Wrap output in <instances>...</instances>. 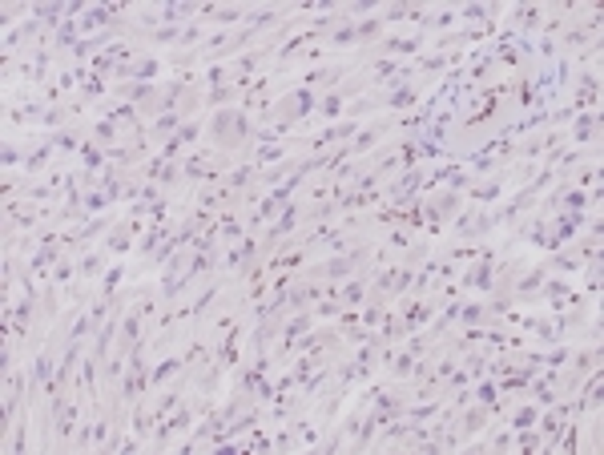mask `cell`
<instances>
[{"label": "cell", "mask_w": 604, "mask_h": 455, "mask_svg": "<svg viewBox=\"0 0 604 455\" xmlns=\"http://www.w3.org/2000/svg\"><path fill=\"white\" fill-rule=\"evenodd\" d=\"M129 427H133V435H137V439L153 435V431H157V411H153V403H137V407H133Z\"/></svg>", "instance_id": "8992f818"}, {"label": "cell", "mask_w": 604, "mask_h": 455, "mask_svg": "<svg viewBox=\"0 0 604 455\" xmlns=\"http://www.w3.org/2000/svg\"><path fill=\"white\" fill-rule=\"evenodd\" d=\"M500 399V383L496 379H484L479 387H475V403H496Z\"/></svg>", "instance_id": "e0dca14e"}, {"label": "cell", "mask_w": 604, "mask_h": 455, "mask_svg": "<svg viewBox=\"0 0 604 455\" xmlns=\"http://www.w3.org/2000/svg\"><path fill=\"white\" fill-rule=\"evenodd\" d=\"M346 73H351V65H318V69H307L302 73V81L298 85H307V89H318V85H335L339 81H346Z\"/></svg>", "instance_id": "5b68a950"}, {"label": "cell", "mask_w": 604, "mask_h": 455, "mask_svg": "<svg viewBox=\"0 0 604 455\" xmlns=\"http://www.w3.org/2000/svg\"><path fill=\"white\" fill-rule=\"evenodd\" d=\"M536 419H540V407L536 403H520L512 415H507V427H512V431H524V427H536Z\"/></svg>", "instance_id": "9c48e42d"}, {"label": "cell", "mask_w": 604, "mask_h": 455, "mask_svg": "<svg viewBox=\"0 0 604 455\" xmlns=\"http://www.w3.org/2000/svg\"><path fill=\"white\" fill-rule=\"evenodd\" d=\"M512 443H516V431H512V427H507V431H491V435H488V447H491V451H507Z\"/></svg>", "instance_id": "ac0fdd59"}, {"label": "cell", "mask_w": 604, "mask_h": 455, "mask_svg": "<svg viewBox=\"0 0 604 455\" xmlns=\"http://www.w3.org/2000/svg\"><path fill=\"white\" fill-rule=\"evenodd\" d=\"M20 162H24V153H20V149L13 146V141H8V146H4V165L13 169V165H20Z\"/></svg>", "instance_id": "d6986e66"}, {"label": "cell", "mask_w": 604, "mask_h": 455, "mask_svg": "<svg viewBox=\"0 0 604 455\" xmlns=\"http://www.w3.org/2000/svg\"><path fill=\"white\" fill-rule=\"evenodd\" d=\"M52 149H57V146H52V137L45 133V141H36V149L24 158V174H29V178H36V174L52 162Z\"/></svg>", "instance_id": "52a82bcc"}, {"label": "cell", "mask_w": 604, "mask_h": 455, "mask_svg": "<svg viewBox=\"0 0 604 455\" xmlns=\"http://www.w3.org/2000/svg\"><path fill=\"white\" fill-rule=\"evenodd\" d=\"M250 117L246 109H213V117L206 121V141L222 153H234V149H246L250 146Z\"/></svg>", "instance_id": "6da1fadb"}, {"label": "cell", "mask_w": 604, "mask_h": 455, "mask_svg": "<svg viewBox=\"0 0 604 455\" xmlns=\"http://www.w3.org/2000/svg\"><path fill=\"white\" fill-rule=\"evenodd\" d=\"M197 36H202V29H197V24H190V29L181 33V41H178V45H194Z\"/></svg>", "instance_id": "44dd1931"}, {"label": "cell", "mask_w": 604, "mask_h": 455, "mask_svg": "<svg viewBox=\"0 0 604 455\" xmlns=\"http://www.w3.org/2000/svg\"><path fill=\"white\" fill-rule=\"evenodd\" d=\"M274 447H278V451H294V447H298V439H294L290 431H282V435L274 439Z\"/></svg>", "instance_id": "ffe728a7"}, {"label": "cell", "mask_w": 604, "mask_h": 455, "mask_svg": "<svg viewBox=\"0 0 604 455\" xmlns=\"http://www.w3.org/2000/svg\"><path fill=\"white\" fill-rule=\"evenodd\" d=\"M427 41L419 33L415 36H387V41H379V45H371V57H411V52H419Z\"/></svg>", "instance_id": "277c9868"}, {"label": "cell", "mask_w": 604, "mask_h": 455, "mask_svg": "<svg viewBox=\"0 0 604 455\" xmlns=\"http://www.w3.org/2000/svg\"><path fill=\"white\" fill-rule=\"evenodd\" d=\"M379 33H383V17H371V20H359L355 24V36L363 45H379Z\"/></svg>", "instance_id": "4fadbf2b"}, {"label": "cell", "mask_w": 604, "mask_h": 455, "mask_svg": "<svg viewBox=\"0 0 604 455\" xmlns=\"http://www.w3.org/2000/svg\"><path fill=\"white\" fill-rule=\"evenodd\" d=\"M343 109H346V97H343V93H335V89H330V93H323V101H318V117H323V121H330V125H335V121L343 117Z\"/></svg>", "instance_id": "ba28073f"}, {"label": "cell", "mask_w": 604, "mask_h": 455, "mask_svg": "<svg viewBox=\"0 0 604 455\" xmlns=\"http://www.w3.org/2000/svg\"><path fill=\"white\" fill-rule=\"evenodd\" d=\"M491 415H496V411H491L488 403H475V407L468 403V411L459 407V415H456V431H459V443H463V439H472V435H479V431L488 427V419H491Z\"/></svg>", "instance_id": "7a4b0ae2"}, {"label": "cell", "mask_w": 604, "mask_h": 455, "mask_svg": "<svg viewBox=\"0 0 604 455\" xmlns=\"http://www.w3.org/2000/svg\"><path fill=\"white\" fill-rule=\"evenodd\" d=\"M596 130H601V117H596V109H592V113H580L576 133H572V137H576L580 146H588V141H596Z\"/></svg>", "instance_id": "30bf717a"}, {"label": "cell", "mask_w": 604, "mask_h": 455, "mask_svg": "<svg viewBox=\"0 0 604 455\" xmlns=\"http://www.w3.org/2000/svg\"><path fill=\"white\" fill-rule=\"evenodd\" d=\"M540 443H544L540 427H524V431H516V443H512V447H520V451H536Z\"/></svg>", "instance_id": "9a60e30c"}, {"label": "cell", "mask_w": 604, "mask_h": 455, "mask_svg": "<svg viewBox=\"0 0 604 455\" xmlns=\"http://www.w3.org/2000/svg\"><path fill=\"white\" fill-rule=\"evenodd\" d=\"M391 130H395V117H387V121H375V125L359 130L355 137H351V158H359V153H367V149H375Z\"/></svg>", "instance_id": "3957f363"}, {"label": "cell", "mask_w": 604, "mask_h": 455, "mask_svg": "<svg viewBox=\"0 0 604 455\" xmlns=\"http://www.w3.org/2000/svg\"><path fill=\"white\" fill-rule=\"evenodd\" d=\"M568 358H572V346L556 342V351H552V355H544V367H548V371H560V367H564Z\"/></svg>", "instance_id": "2e32d148"}, {"label": "cell", "mask_w": 604, "mask_h": 455, "mask_svg": "<svg viewBox=\"0 0 604 455\" xmlns=\"http://www.w3.org/2000/svg\"><path fill=\"white\" fill-rule=\"evenodd\" d=\"M4 447H8V451H24V447H29V419H24V415L13 423V435H4Z\"/></svg>", "instance_id": "7c38bea8"}, {"label": "cell", "mask_w": 604, "mask_h": 455, "mask_svg": "<svg viewBox=\"0 0 604 455\" xmlns=\"http://www.w3.org/2000/svg\"><path fill=\"white\" fill-rule=\"evenodd\" d=\"M105 258H109L105 250H101V254H85L81 266H77V278H97L101 270H105Z\"/></svg>", "instance_id": "5bb4252c"}, {"label": "cell", "mask_w": 604, "mask_h": 455, "mask_svg": "<svg viewBox=\"0 0 604 455\" xmlns=\"http://www.w3.org/2000/svg\"><path fill=\"white\" fill-rule=\"evenodd\" d=\"M491 17H500V8H496V4H463V8H459V20H472V24L491 20Z\"/></svg>", "instance_id": "8fae6325"}]
</instances>
